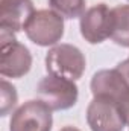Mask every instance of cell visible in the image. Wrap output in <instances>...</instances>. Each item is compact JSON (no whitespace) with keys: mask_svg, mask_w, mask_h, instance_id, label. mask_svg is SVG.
I'll list each match as a JSON object with an SVG mask.
<instances>
[{"mask_svg":"<svg viewBox=\"0 0 129 131\" xmlns=\"http://www.w3.org/2000/svg\"><path fill=\"white\" fill-rule=\"evenodd\" d=\"M36 95L52 111H59L71 108L78 102L79 92L74 81L49 73L38 82Z\"/></svg>","mask_w":129,"mask_h":131,"instance_id":"cell-1","label":"cell"},{"mask_svg":"<svg viewBox=\"0 0 129 131\" xmlns=\"http://www.w3.org/2000/svg\"><path fill=\"white\" fill-rule=\"evenodd\" d=\"M28 38L43 47L56 46L64 35V17L53 9L35 11L24 26Z\"/></svg>","mask_w":129,"mask_h":131,"instance_id":"cell-2","label":"cell"},{"mask_svg":"<svg viewBox=\"0 0 129 131\" xmlns=\"http://www.w3.org/2000/svg\"><path fill=\"white\" fill-rule=\"evenodd\" d=\"M46 69L50 75L76 81L85 72V57L73 44H56L46 55Z\"/></svg>","mask_w":129,"mask_h":131,"instance_id":"cell-3","label":"cell"},{"mask_svg":"<svg viewBox=\"0 0 129 131\" xmlns=\"http://www.w3.org/2000/svg\"><path fill=\"white\" fill-rule=\"evenodd\" d=\"M0 73L5 78H21L32 67L29 49L18 43L12 34H0Z\"/></svg>","mask_w":129,"mask_h":131,"instance_id":"cell-4","label":"cell"},{"mask_svg":"<svg viewBox=\"0 0 129 131\" xmlns=\"http://www.w3.org/2000/svg\"><path fill=\"white\" fill-rule=\"evenodd\" d=\"M52 110L40 99L20 105L9 122V131H52Z\"/></svg>","mask_w":129,"mask_h":131,"instance_id":"cell-5","label":"cell"},{"mask_svg":"<svg viewBox=\"0 0 129 131\" xmlns=\"http://www.w3.org/2000/svg\"><path fill=\"white\" fill-rule=\"evenodd\" d=\"M87 122L91 131H123L126 122L115 101L96 96L87 108Z\"/></svg>","mask_w":129,"mask_h":131,"instance_id":"cell-6","label":"cell"},{"mask_svg":"<svg viewBox=\"0 0 129 131\" xmlns=\"http://www.w3.org/2000/svg\"><path fill=\"white\" fill-rule=\"evenodd\" d=\"M81 34L90 44H99L111 37L112 17L111 9L105 3H99L87 9L79 21Z\"/></svg>","mask_w":129,"mask_h":131,"instance_id":"cell-7","label":"cell"},{"mask_svg":"<svg viewBox=\"0 0 129 131\" xmlns=\"http://www.w3.org/2000/svg\"><path fill=\"white\" fill-rule=\"evenodd\" d=\"M33 12L32 0H0V34L23 31Z\"/></svg>","mask_w":129,"mask_h":131,"instance_id":"cell-8","label":"cell"},{"mask_svg":"<svg viewBox=\"0 0 129 131\" xmlns=\"http://www.w3.org/2000/svg\"><path fill=\"white\" fill-rule=\"evenodd\" d=\"M90 87H91V93L94 98L96 96L109 98L115 102L122 98V95L126 90H129V85L126 84V81L123 79L122 73L117 69L99 70L91 78Z\"/></svg>","mask_w":129,"mask_h":131,"instance_id":"cell-9","label":"cell"},{"mask_svg":"<svg viewBox=\"0 0 129 131\" xmlns=\"http://www.w3.org/2000/svg\"><path fill=\"white\" fill-rule=\"evenodd\" d=\"M112 28L111 40L123 47H129V5H119L111 9Z\"/></svg>","mask_w":129,"mask_h":131,"instance_id":"cell-10","label":"cell"},{"mask_svg":"<svg viewBox=\"0 0 129 131\" xmlns=\"http://www.w3.org/2000/svg\"><path fill=\"white\" fill-rule=\"evenodd\" d=\"M49 6L64 18H78L85 12V0H49Z\"/></svg>","mask_w":129,"mask_h":131,"instance_id":"cell-11","label":"cell"},{"mask_svg":"<svg viewBox=\"0 0 129 131\" xmlns=\"http://www.w3.org/2000/svg\"><path fill=\"white\" fill-rule=\"evenodd\" d=\"M17 90L15 87L8 82L6 79H2V108H0V116H8L9 111L17 105Z\"/></svg>","mask_w":129,"mask_h":131,"instance_id":"cell-12","label":"cell"},{"mask_svg":"<svg viewBox=\"0 0 129 131\" xmlns=\"http://www.w3.org/2000/svg\"><path fill=\"white\" fill-rule=\"evenodd\" d=\"M117 105H119V110H120L126 125H129V90H126L122 95V98L117 101Z\"/></svg>","mask_w":129,"mask_h":131,"instance_id":"cell-13","label":"cell"},{"mask_svg":"<svg viewBox=\"0 0 129 131\" xmlns=\"http://www.w3.org/2000/svg\"><path fill=\"white\" fill-rule=\"evenodd\" d=\"M115 69L122 73L123 79L126 81V84L129 85V58H126V60H125V61H122V63H119Z\"/></svg>","mask_w":129,"mask_h":131,"instance_id":"cell-14","label":"cell"},{"mask_svg":"<svg viewBox=\"0 0 129 131\" xmlns=\"http://www.w3.org/2000/svg\"><path fill=\"white\" fill-rule=\"evenodd\" d=\"M61 131H81V130H78L76 127H70V125H67V127H64V128H61Z\"/></svg>","mask_w":129,"mask_h":131,"instance_id":"cell-15","label":"cell"}]
</instances>
